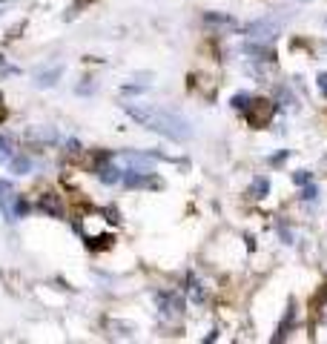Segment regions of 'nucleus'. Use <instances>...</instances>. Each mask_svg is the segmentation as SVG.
<instances>
[{
    "label": "nucleus",
    "mask_w": 327,
    "mask_h": 344,
    "mask_svg": "<svg viewBox=\"0 0 327 344\" xmlns=\"http://www.w3.org/2000/svg\"><path fill=\"white\" fill-rule=\"evenodd\" d=\"M124 112L144 124L147 129L164 135L169 141H190L193 138V124L186 121L175 109H164V106H150V104H124Z\"/></svg>",
    "instance_id": "nucleus-1"
},
{
    "label": "nucleus",
    "mask_w": 327,
    "mask_h": 344,
    "mask_svg": "<svg viewBox=\"0 0 327 344\" xmlns=\"http://www.w3.org/2000/svg\"><path fill=\"white\" fill-rule=\"evenodd\" d=\"M278 35H282V23L273 20V18L253 20V23L244 26V37H247V40H256V43H273Z\"/></svg>",
    "instance_id": "nucleus-2"
},
{
    "label": "nucleus",
    "mask_w": 327,
    "mask_h": 344,
    "mask_svg": "<svg viewBox=\"0 0 327 344\" xmlns=\"http://www.w3.org/2000/svg\"><path fill=\"white\" fill-rule=\"evenodd\" d=\"M155 301H158V313L167 324H172V321H178V318L184 316V299H181L178 292L161 290L158 296H155Z\"/></svg>",
    "instance_id": "nucleus-3"
},
{
    "label": "nucleus",
    "mask_w": 327,
    "mask_h": 344,
    "mask_svg": "<svg viewBox=\"0 0 327 344\" xmlns=\"http://www.w3.org/2000/svg\"><path fill=\"white\" fill-rule=\"evenodd\" d=\"M244 115H247V121L253 126H264L267 121H270V115H273V101H256V104H247Z\"/></svg>",
    "instance_id": "nucleus-4"
},
{
    "label": "nucleus",
    "mask_w": 327,
    "mask_h": 344,
    "mask_svg": "<svg viewBox=\"0 0 327 344\" xmlns=\"http://www.w3.org/2000/svg\"><path fill=\"white\" fill-rule=\"evenodd\" d=\"M121 164L126 169H135V172H155V161L150 155H138V152H124Z\"/></svg>",
    "instance_id": "nucleus-5"
},
{
    "label": "nucleus",
    "mask_w": 327,
    "mask_h": 344,
    "mask_svg": "<svg viewBox=\"0 0 327 344\" xmlns=\"http://www.w3.org/2000/svg\"><path fill=\"white\" fill-rule=\"evenodd\" d=\"M61 75H63L61 63H52V66H46V69H37L35 72V86L49 89V86H55V83H58V78H61Z\"/></svg>",
    "instance_id": "nucleus-6"
},
{
    "label": "nucleus",
    "mask_w": 327,
    "mask_h": 344,
    "mask_svg": "<svg viewBox=\"0 0 327 344\" xmlns=\"http://www.w3.org/2000/svg\"><path fill=\"white\" fill-rule=\"evenodd\" d=\"M26 138L35 143H58L61 141V132L55 126H32V129H26Z\"/></svg>",
    "instance_id": "nucleus-7"
},
{
    "label": "nucleus",
    "mask_w": 327,
    "mask_h": 344,
    "mask_svg": "<svg viewBox=\"0 0 327 344\" xmlns=\"http://www.w3.org/2000/svg\"><path fill=\"white\" fill-rule=\"evenodd\" d=\"M204 23H207V26H218V29H239V20L230 18V15H221V12H218V15H215V12H207V15H204Z\"/></svg>",
    "instance_id": "nucleus-8"
},
{
    "label": "nucleus",
    "mask_w": 327,
    "mask_h": 344,
    "mask_svg": "<svg viewBox=\"0 0 327 344\" xmlns=\"http://www.w3.org/2000/svg\"><path fill=\"white\" fill-rule=\"evenodd\" d=\"M98 178H101L104 184H118L124 175H121V169H118L115 164H101V167H98Z\"/></svg>",
    "instance_id": "nucleus-9"
},
{
    "label": "nucleus",
    "mask_w": 327,
    "mask_h": 344,
    "mask_svg": "<svg viewBox=\"0 0 327 344\" xmlns=\"http://www.w3.org/2000/svg\"><path fill=\"white\" fill-rule=\"evenodd\" d=\"M267 192H270V181H267L264 175H258L253 184H250V198L253 201H261V198H267Z\"/></svg>",
    "instance_id": "nucleus-10"
},
{
    "label": "nucleus",
    "mask_w": 327,
    "mask_h": 344,
    "mask_svg": "<svg viewBox=\"0 0 327 344\" xmlns=\"http://www.w3.org/2000/svg\"><path fill=\"white\" fill-rule=\"evenodd\" d=\"M6 164H9V169L15 172V175H29V172H32V161L23 158V155H12Z\"/></svg>",
    "instance_id": "nucleus-11"
},
{
    "label": "nucleus",
    "mask_w": 327,
    "mask_h": 344,
    "mask_svg": "<svg viewBox=\"0 0 327 344\" xmlns=\"http://www.w3.org/2000/svg\"><path fill=\"white\" fill-rule=\"evenodd\" d=\"M37 207H40L46 215H52V218H58V215H61V204H58V198H55V195H43V198L37 201Z\"/></svg>",
    "instance_id": "nucleus-12"
},
{
    "label": "nucleus",
    "mask_w": 327,
    "mask_h": 344,
    "mask_svg": "<svg viewBox=\"0 0 327 344\" xmlns=\"http://www.w3.org/2000/svg\"><path fill=\"white\" fill-rule=\"evenodd\" d=\"M190 299H193L195 304L201 307L204 301H207V290H204V287H201V284H198V281H193V287H190Z\"/></svg>",
    "instance_id": "nucleus-13"
},
{
    "label": "nucleus",
    "mask_w": 327,
    "mask_h": 344,
    "mask_svg": "<svg viewBox=\"0 0 327 344\" xmlns=\"http://www.w3.org/2000/svg\"><path fill=\"white\" fill-rule=\"evenodd\" d=\"M301 198H304V201H316V198H318V186L313 184V181H310V184H304V189H301Z\"/></svg>",
    "instance_id": "nucleus-14"
},
{
    "label": "nucleus",
    "mask_w": 327,
    "mask_h": 344,
    "mask_svg": "<svg viewBox=\"0 0 327 344\" xmlns=\"http://www.w3.org/2000/svg\"><path fill=\"white\" fill-rule=\"evenodd\" d=\"M12 146H15V141H12L9 135H3V132H0V152H3L6 158H12Z\"/></svg>",
    "instance_id": "nucleus-15"
},
{
    "label": "nucleus",
    "mask_w": 327,
    "mask_h": 344,
    "mask_svg": "<svg viewBox=\"0 0 327 344\" xmlns=\"http://www.w3.org/2000/svg\"><path fill=\"white\" fill-rule=\"evenodd\" d=\"M247 104H250V95H244V92H239V95H232V109H247Z\"/></svg>",
    "instance_id": "nucleus-16"
},
{
    "label": "nucleus",
    "mask_w": 327,
    "mask_h": 344,
    "mask_svg": "<svg viewBox=\"0 0 327 344\" xmlns=\"http://www.w3.org/2000/svg\"><path fill=\"white\" fill-rule=\"evenodd\" d=\"M278 101H282V104L284 106H296V95H293V92H290V89H278Z\"/></svg>",
    "instance_id": "nucleus-17"
},
{
    "label": "nucleus",
    "mask_w": 327,
    "mask_h": 344,
    "mask_svg": "<svg viewBox=\"0 0 327 344\" xmlns=\"http://www.w3.org/2000/svg\"><path fill=\"white\" fill-rule=\"evenodd\" d=\"M293 181H296L299 186H304V184H310V181H313V175H310L307 169H299V172H293Z\"/></svg>",
    "instance_id": "nucleus-18"
},
{
    "label": "nucleus",
    "mask_w": 327,
    "mask_h": 344,
    "mask_svg": "<svg viewBox=\"0 0 327 344\" xmlns=\"http://www.w3.org/2000/svg\"><path fill=\"white\" fill-rule=\"evenodd\" d=\"M112 235H101V238H92V244H89V247L92 250H101V247H109V244H112Z\"/></svg>",
    "instance_id": "nucleus-19"
},
{
    "label": "nucleus",
    "mask_w": 327,
    "mask_h": 344,
    "mask_svg": "<svg viewBox=\"0 0 327 344\" xmlns=\"http://www.w3.org/2000/svg\"><path fill=\"white\" fill-rule=\"evenodd\" d=\"M75 92H78V95H92V92H95V83H78Z\"/></svg>",
    "instance_id": "nucleus-20"
},
{
    "label": "nucleus",
    "mask_w": 327,
    "mask_h": 344,
    "mask_svg": "<svg viewBox=\"0 0 327 344\" xmlns=\"http://www.w3.org/2000/svg\"><path fill=\"white\" fill-rule=\"evenodd\" d=\"M316 83H318V89H321V95L327 97V72H321V75H318V80H316Z\"/></svg>",
    "instance_id": "nucleus-21"
},
{
    "label": "nucleus",
    "mask_w": 327,
    "mask_h": 344,
    "mask_svg": "<svg viewBox=\"0 0 327 344\" xmlns=\"http://www.w3.org/2000/svg\"><path fill=\"white\" fill-rule=\"evenodd\" d=\"M66 150H69V155H78V152H80V143L72 138V141H66Z\"/></svg>",
    "instance_id": "nucleus-22"
},
{
    "label": "nucleus",
    "mask_w": 327,
    "mask_h": 344,
    "mask_svg": "<svg viewBox=\"0 0 327 344\" xmlns=\"http://www.w3.org/2000/svg\"><path fill=\"white\" fill-rule=\"evenodd\" d=\"M121 92H124V95H141V92H144V86H124Z\"/></svg>",
    "instance_id": "nucleus-23"
},
{
    "label": "nucleus",
    "mask_w": 327,
    "mask_h": 344,
    "mask_svg": "<svg viewBox=\"0 0 327 344\" xmlns=\"http://www.w3.org/2000/svg\"><path fill=\"white\" fill-rule=\"evenodd\" d=\"M284 158H287V150H284V152H278V155H273V158H270V164L275 167V164H282Z\"/></svg>",
    "instance_id": "nucleus-24"
},
{
    "label": "nucleus",
    "mask_w": 327,
    "mask_h": 344,
    "mask_svg": "<svg viewBox=\"0 0 327 344\" xmlns=\"http://www.w3.org/2000/svg\"><path fill=\"white\" fill-rule=\"evenodd\" d=\"M282 241H284V244H293V232H290V229L282 227Z\"/></svg>",
    "instance_id": "nucleus-25"
},
{
    "label": "nucleus",
    "mask_w": 327,
    "mask_h": 344,
    "mask_svg": "<svg viewBox=\"0 0 327 344\" xmlns=\"http://www.w3.org/2000/svg\"><path fill=\"white\" fill-rule=\"evenodd\" d=\"M0 3H6V0H0Z\"/></svg>",
    "instance_id": "nucleus-26"
},
{
    "label": "nucleus",
    "mask_w": 327,
    "mask_h": 344,
    "mask_svg": "<svg viewBox=\"0 0 327 344\" xmlns=\"http://www.w3.org/2000/svg\"><path fill=\"white\" fill-rule=\"evenodd\" d=\"M304 3H307V0H304Z\"/></svg>",
    "instance_id": "nucleus-27"
}]
</instances>
